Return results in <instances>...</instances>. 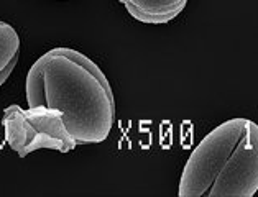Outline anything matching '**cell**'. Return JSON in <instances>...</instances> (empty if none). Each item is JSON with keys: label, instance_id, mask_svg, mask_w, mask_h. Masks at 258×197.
I'll use <instances>...</instances> for the list:
<instances>
[{"label": "cell", "instance_id": "3957f363", "mask_svg": "<svg viewBox=\"0 0 258 197\" xmlns=\"http://www.w3.org/2000/svg\"><path fill=\"white\" fill-rule=\"evenodd\" d=\"M2 128L5 142L20 158L38 150L69 153L78 146L66 128L62 113L49 107L9 105L2 115Z\"/></svg>", "mask_w": 258, "mask_h": 197}, {"label": "cell", "instance_id": "5b68a950", "mask_svg": "<svg viewBox=\"0 0 258 197\" xmlns=\"http://www.w3.org/2000/svg\"><path fill=\"white\" fill-rule=\"evenodd\" d=\"M20 58V36L10 23L0 20V86L9 79Z\"/></svg>", "mask_w": 258, "mask_h": 197}, {"label": "cell", "instance_id": "7a4b0ae2", "mask_svg": "<svg viewBox=\"0 0 258 197\" xmlns=\"http://www.w3.org/2000/svg\"><path fill=\"white\" fill-rule=\"evenodd\" d=\"M258 192V125L237 117L201 140L179 177V197H251Z\"/></svg>", "mask_w": 258, "mask_h": 197}, {"label": "cell", "instance_id": "6da1fadb", "mask_svg": "<svg viewBox=\"0 0 258 197\" xmlns=\"http://www.w3.org/2000/svg\"><path fill=\"white\" fill-rule=\"evenodd\" d=\"M28 107L58 109L78 145L102 143L115 123L112 87L96 62L73 48H53L41 54L27 74Z\"/></svg>", "mask_w": 258, "mask_h": 197}, {"label": "cell", "instance_id": "277c9868", "mask_svg": "<svg viewBox=\"0 0 258 197\" xmlns=\"http://www.w3.org/2000/svg\"><path fill=\"white\" fill-rule=\"evenodd\" d=\"M130 17L147 25H165L186 9L187 0H118Z\"/></svg>", "mask_w": 258, "mask_h": 197}]
</instances>
